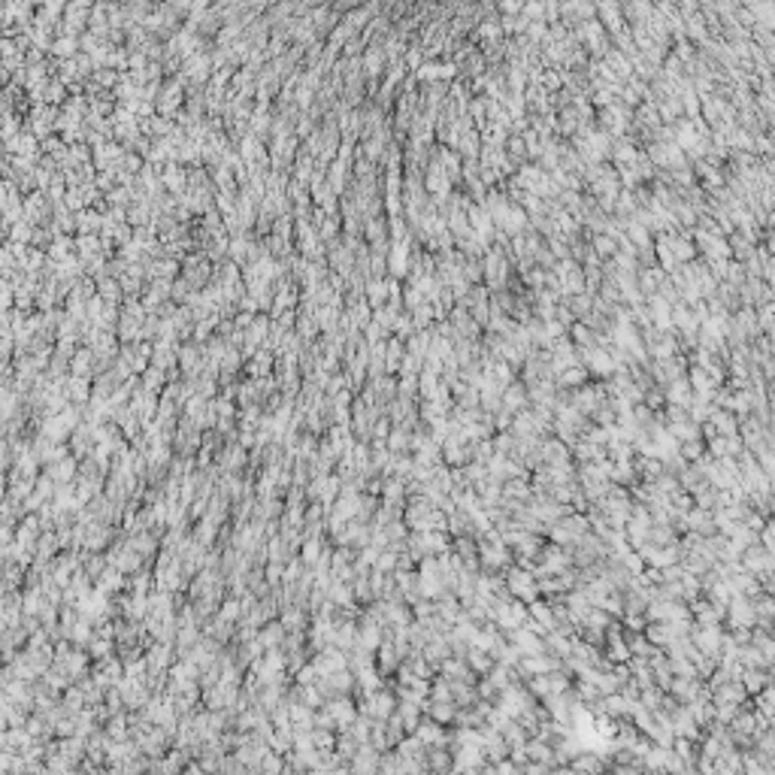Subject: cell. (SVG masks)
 Here are the masks:
<instances>
[{
  "mask_svg": "<svg viewBox=\"0 0 775 775\" xmlns=\"http://www.w3.org/2000/svg\"><path fill=\"white\" fill-rule=\"evenodd\" d=\"M415 736L427 748H448V742H452V730L443 724H436L430 715H421V721H418V727H415Z\"/></svg>",
  "mask_w": 775,
  "mask_h": 775,
  "instance_id": "8992f818",
  "label": "cell"
},
{
  "mask_svg": "<svg viewBox=\"0 0 775 775\" xmlns=\"http://www.w3.org/2000/svg\"><path fill=\"white\" fill-rule=\"evenodd\" d=\"M663 388V397H666V403H672V406H690V400H694V391H690V385H688V376H681V379H670V382L666 385H660Z\"/></svg>",
  "mask_w": 775,
  "mask_h": 775,
  "instance_id": "8fae6325",
  "label": "cell"
},
{
  "mask_svg": "<svg viewBox=\"0 0 775 775\" xmlns=\"http://www.w3.org/2000/svg\"><path fill=\"white\" fill-rule=\"evenodd\" d=\"M594 246H597V252H599V255H612V252H615V242H612V237H597V240H594Z\"/></svg>",
  "mask_w": 775,
  "mask_h": 775,
  "instance_id": "74e56055",
  "label": "cell"
},
{
  "mask_svg": "<svg viewBox=\"0 0 775 775\" xmlns=\"http://www.w3.org/2000/svg\"><path fill=\"white\" fill-rule=\"evenodd\" d=\"M478 545V564H482V573H497V569H506L512 564V549L500 539L497 530H485V533L476 536Z\"/></svg>",
  "mask_w": 775,
  "mask_h": 775,
  "instance_id": "6da1fadb",
  "label": "cell"
},
{
  "mask_svg": "<svg viewBox=\"0 0 775 775\" xmlns=\"http://www.w3.org/2000/svg\"><path fill=\"white\" fill-rule=\"evenodd\" d=\"M328 712H330V718H333V724L339 727V730H348V724H352L354 718H358V712H354V703L348 700V697L343 694V697H333V703L328 705Z\"/></svg>",
  "mask_w": 775,
  "mask_h": 775,
  "instance_id": "4fadbf2b",
  "label": "cell"
},
{
  "mask_svg": "<svg viewBox=\"0 0 775 775\" xmlns=\"http://www.w3.org/2000/svg\"><path fill=\"white\" fill-rule=\"evenodd\" d=\"M500 736H503V739H506V745H509V748H521L524 742L530 739V733L524 730V727H521V724H518V721H515V718H509L506 724L500 727Z\"/></svg>",
  "mask_w": 775,
  "mask_h": 775,
  "instance_id": "4316f807",
  "label": "cell"
},
{
  "mask_svg": "<svg viewBox=\"0 0 775 775\" xmlns=\"http://www.w3.org/2000/svg\"><path fill=\"white\" fill-rule=\"evenodd\" d=\"M409 443H412V433H409L406 427H400V424H394L391 433L385 436L388 452H409Z\"/></svg>",
  "mask_w": 775,
  "mask_h": 775,
  "instance_id": "4dcf8cb0",
  "label": "cell"
},
{
  "mask_svg": "<svg viewBox=\"0 0 775 775\" xmlns=\"http://www.w3.org/2000/svg\"><path fill=\"white\" fill-rule=\"evenodd\" d=\"M757 615H754V606H751V599L745 594H733L730 603H727L724 609V624L736 630V627H754Z\"/></svg>",
  "mask_w": 775,
  "mask_h": 775,
  "instance_id": "5b68a950",
  "label": "cell"
},
{
  "mask_svg": "<svg viewBox=\"0 0 775 775\" xmlns=\"http://www.w3.org/2000/svg\"><path fill=\"white\" fill-rule=\"evenodd\" d=\"M751 645H754L757 651H761V655L769 660V663H775V642H772V636H769V630H763V627H751Z\"/></svg>",
  "mask_w": 775,
  "mask_h": 775,
  "instance_id": "83f0119b",
  "label": "cell"
},
{
  "mask_svg": "<svg viewBox=\"0 0 775 775\" xmlns=\"http://www.w3.org/2000/svg\"><path fill=\"white\" fill-rule=\"evenodd\" d=\"M379 655H376V670H379V675H385V679H391L394 672H397V666H400V655H397V648H394V642L391 639H382L379 642Z\"/></svg>",
  "mask_w": 775,
  "mask_h": 775,
  "instance_id": "7c38bea8",
  "label": "cell"
},
{
  "mask_svg": "<svg viewBox=\"0 0 775 775\" xmlns=\"http://www.w3.org/2000/svg\"><path fill=\"white\" fill-rule=\"evenodd\" d=\"M463 660H467V666H469V670H473L476 675H488V670H491L493 663H497V660H493L488 651H482V648H467Z\"/></svg>",
  "mask_w": 775,
  "mask_h": 775,
  "instance_id": "d4e9b609",
  "label": "cell"
},
{
  "mask_svg": "<svg viewBox=\"0 0 775 775\" xmlns=\"http://www.w3.org/2000/svg\"><path fill=\"white\" fill-rule=\"evenodd\" d=\"M382 500L385 503H403L406 500V485L400 476H382Z\"/></svg>",
  "mask_w": 775,
  "mask_h": 775,
  "instance_id": "603a6c76",
  "label": "cell"
},
{
  "mask_svg": "<svg viewBox=\"0 0 775 775\" xmlns=\"http://www.w3.org/2000/svg\"><path fill=\"white\" fill-rule=\"evenodd\" d=\"M315 742H318V745H321V748H330V745H337V742H333V736H330L328 730H324V733H315Z\"/></svg>",
  "mask_w": 775,
  "mask_h": 775,
  "instance_id": "f35d334b",
  "label": "cell"
},
{
  "mask_svg": "<svg viewBox=\"0 0 775 775\" xmlns=\"http://www.w3.org/2000/svg\"><path fill=\"white\" fill-rule=\"evenodd\" d=\"M612 621H615V618H612V615H609V612H606V609H599V606H591V609H588V612H584V618H582V624H579V627H591V630H603V633H606V627H609V624H612Z\"/></svg>",
  "mask_w": 775,
  "mask_h": 775,
  "instance_id": "f546056e",
  "label": "cell"
},
{
  "mask_svg": "<svg viewBox=\"0 0 775 775\" xmlns=\"http://www.w3.org/2000/svg\"><path fill=\"white\" fill-rule=\"evenodd\" d=\"M566 769L569 772H603V769H609V761H603L594 751H579L575 757H569Z\"/></svg>",
  "mask_w": 775,
  "mask_h": 775,
  "instance_id": "5bb4252c",
  "label": "cell"
},
{
  "mask_svg": "<svg viewBox=\"0 0 775 775\" xmlns=\"http://www.w3.org/2000/svg\"><path fill=\"white\" fill-rule=\"evenodd\" d=\"M754 458H757V467H761L763 473L772 478V473H775V458H772V448H763V452H757Z\"/></svg>",
  "mask_w": 775,
  "mask_h": 775,
  "instance_id": "8d00e7d4",
  "label": "cell"
},
{
  "mask_svg": "<svg viewBox=\"0 0 775 775\" xmlns=\"http://www.w3.org/2000/svg\"><path fill=\"white\" fill-rule=\"evenodd\" d=\"M394 709H397V697H394V690L385 685V688L373 690V694H363L358 712H361V715H367V718H373V721H385Z\"/></svg>",
  "mask_w": 775,
  "mask_h": 775,
  "instance_id": "277c9868",
  "label": "cell"
},
{
  "mask_svg": "<svg viewBox=\"0 0 775 775\" xmlns=\"http://www.w3.org/2000/svg\"><path fill=\"white\" fill-rule=\"evenodd\" d=\"M424 763L433 772H452V751L448 748H427L424 751Z\"/></svg>",
  "mask_w": 775,
  "mask_h": 775,
  "instance_id": "484cf974",
  "label": "cell"
},
{
  "mask_svg": "<svg viewBox=\"0 0 775 775\" xmlns=\"http://www.w3.org/2000/svg\"><path fill=\"white\" fill-rule=\"evenodd\" d=\"M421 370H424V358H421V354L406 352V354H403V361H400V367H397V376H418Z\"/></svg>",
  "mask_w": 775,
  "mask_h": 775,
  "instance_id": "836d02e7",
  "label": "cell"
},
{
  "mask_svg": "<svg viewBox=\"0 0 775 775\" xmlns=\"http://www.w3.org/2000/svg\"><path fill=\"white\" fill-rule=\"evenodd\" d=\"M454 712H458V705H454V703L430 700V705H427V712H424V715H430L436 724H443V727H452L454 724Z\"/></svg>",
  "mask_w": 775,
  "mask_h": 775,
  "instance_id": "cb8c5ba5",
  "label": "cell"
},
{
  "mask_svg": "<svg viewBox=\"0 0 775 775\" xmlns=\"http://www.w3.org/2000/svg\"><path fill=\"white\" fill-rule=\"evenodd\" d=\"M739 564L742 569H748V573H766V569H775V558L769 549H763L761 542H751L745 551L739 554Z\"/></svg>",
  "mask_w": 775,
  "mask_h": 775,
  "instance_id": "52a82bcc",
  "label": "cell"
},
{
  "mask_svg": "<svg viewBox=\"0 0 775 775\" xmlns=\"http://www.w3.org/2000/svg\"><path fill=\"white\" fill-rule=\"evenodd\" d=\"M709 421L715 424V430H718V436H736V433H739V418H736L730 409H712V415H709Z\"/></svg>",
  "mask_w": 775,
  "mask_h": 775,
  "instance_id": "2e32d148",
  "label": "cell"
},
{
  "mask_svg": "<svg viewBox=\"0 0 775 775\" xmlns=\"http://www.w3.org/2000/svg\"><path fill=\"white\" fill-rule=\"evenodd\" d=\"M739 681L748 690V697H754L763 685H772V670H742Z\"/></svg>",
  "mask_w": 775,
  "mask_h": 775,
  "instance_id": "7402d4cb",
  "label": "cell"
},
{
  "mask_svg": "<svg viewBox=\"0 0 775 775\" xmlns=\"http://www.w3.org/2000/svg\"><path fill=\"white\" fill-rule=\"evenodd\" d=\"M736 660H739L742 666H745V670H772V663L769 660H766L761 651L754 648V645H739V648H736Z\"/></svg>",
  "mask_w": 775,
  "mask_h": 775,
  "instance_id": "d6986e66",
  "label": "cell"
},
{
  "mask_svg": "<svg viewBox=\"0 0 775 775\" xmlns=\"http://www.w3.org/2000/svg\"><path fill=\"white\" fill-rule=\"evenodd\" d=\"M530 497H533V488H530V478L515 476V478H506V482H503V497H500V500H515V503H527Z\"/></svg>",
  "mask_w": 775,
  "mask_h": 775,
  "instance_id": "9a60e30c",
  "label": "cell"
},
{
  "mask_svg": "<svg viewBox=\"0 0 775 775\" xmlns=\"http://www.w3.org/2000/svg\"><path fill=\"white\" fill-rule=\"evenodd\" d=\"M524 618H527V603H521V599L509 597V599H493L491 606V624L497 630H503V633H509V630L521 627Z\"/></svg>",
  "mask_w": 775,
  "mask_h": 775,
  "instance_id": "7a4b0ae2",
  "label": "cell"
},
{
  "mask_svg": "<svg viewBox=\"0 0 775 775\" xmlns=\"http://www.w3.org/2000/svg\"><path fill=\"white\" fill-rule=\"evenodd\" d=\"M527 615L536 621V624L545 627V633L554 630V609H551V603L545 597H536L533 603H527Z\"/></svg>",
  "mask_w": 775,
  "mask_h": 775,
  "instance_id": "ac0fdd59",
  "label": "cell"
},
{
  "mask_svg": "<svg viewBox=\"0 0 775 775\" xmlns=\"http://www.w3.org/2000/svg\"><path fill=\"white\" fill-rule=\"evenodd\" d=\"M542 536L536 533H524L518 542L512 545V558H530V560H539V551H542Z\"/></svg>",
  "mask_w": 775,
  "mask_h": 775,
  "instance_id": "ffe728a7",
  "label": "cell"
},
{
  "mask_svg": "<svg viewBox=\"0 0 775 775\" xmlns=\"http://www.w3.org/2000/svg\"><path fill=\"white\" fill-rule=\"evenodd\" d=\"M685 527H688V533H697V536H712V533H718V530H715V518H712V509H700V506L688 509Z\"/></svg>",
  "mask_w": 775,
  "mask_h": 775,
  "instance_id": "9c48e42d",
  "label": "cell"
},
{
  "mask_svg": "<svg viewBox=\"0 0 775 775\" xmlns=\"http://www.w3.org/2000/svg\"><path fill=\"white\" fill-rule=\"evenodd\" d=\"M503 579H506L509 594H512L515 599H521V603H533V599L539 597V584H536V579H533V573H530V569H521V566L509 564L503 569Z\"/></svg>",
  "mask_w": 775,
  "mask_h": 775,
  "instance_id": "3957f363",
  "label": "cell"
},
{
  "mask_svg": "<svg viewBox=\"0 0 775 775\" xmlns=\"http://www.w3.org/2000/svg\"><path fill=\"white\" fill-rule=\"evenodd\" d=\"M724 703H733V705H745L748 703V690L742 688L739 679L712 688V705H724Z\"/></svg>",
  "mask_w": 775,
  "mask_h": 775,
  "instance_id": "ba28073f",
  "label": "cell"
},
{
  "mask_svg": "<svg viewBox=\"0 0 775 775\" xmlns=\"http://www.w3.org/2000/svg\"><path fill=\"white\" fill-rule=\"evenodd\" d=\"M524 751H527L530 761H542V763H549V766H551V772H554V748L549 745V742H542L539 736H530V739L524 742Z\"/></svg>",
  "mask_w": 775,
  "mask_h": 775,
  "instance_id": "44dd1931",
  "label": "cell"
},
{
  "mask_svg": "<svg viewBox=\"0 0 775 775\" xmlns=\"http://www.w3.org/2000/svg\"><path fill=\"white\" fill-rule=\"evenodd\" d=\"M703 452H705V443H703V439H685V443H679V454H681V458H685L688 463H694Z\"/></svg>",
  "mask_w": 775,
  "mask_h": 775,
  "instance_id": "e575fe53",
  "label": "cell"
},
{
  "mask_svg": "<svg viewBox=\"0 0 775 775\" xmlns=\"http://www.w3.org/2000/svg\"><path fill=\"white\" fill-rule=\"evenodd\" d=\"M679 584H681V599H685V603H690V599H697L703 594V588H700V575H694V573H681V579H679Z\"/></svg>",
  "mask_w": 775,
  "mask_h": 775,
  "instance_id": "d6a6232c",
  "label": "cell"
},
{
  "mask_svg": "<svg viewBox=\"0 0 775 775\" xmlns=\"http://www.w3.org/2000/svg\"><path fill=\"white\" fill-rule=\"evenodd\" d=\"M599 609H606L612 618H621V615H624V597H621V591H612V594L599 603Z\"/></svg>",
  "mask_w": 775,
  "mask_h": 775,
  "instance_id": "d590c367",
  "label": "cell"
},
{
  "mask_svg": "<svg viewBox=\"0 0 775 775\" xmlns=\"http://www.w3.org/2000/svg\"><path fill=\"white\" fill-rule=\"evenodd\" d=\"M394 751H397V757H424V751H427V745H424L421 739H418L415 733H406L403 739L394 745Z\"/></svg>",
  "mask_w": 775,
  "mask_h": 775,
  "instance_id": "f1b7e54d",
  "label": "cell"
},
{
  "mask_svg": "<svg viewBox=\"0 0 775 775\" xmlns=\"http://www.w3.org/2000/svg\"><path fill=\"white\" fill-rule=\"evenodd\" d=\"M666 660H670V672L679 675V679H694V675H697L690 657H685V655H666ZM697 679H700V675H697Z\"/></svg>",
  "mask_w": 775,
  "mask_h": 775,
  "instance_id": "1f68e13d",
  "label": "cell"
},
{
  "mask_svg": "<svg viewBox=\"0 0 775 775\" xmlns=\"http://www.w3.org/2000/svg\"><path fill=\"white\" fill-rule=\"evenodd\" d=\"M500 406L506 409V412H521V409H527L530 406V397H527V385L524 382H518V379H515L512 385H506L503 388V394H500Z\"/></svg>",
  "mask_w": 775,
  "mask_h": 775,
  "instance_id": "30bf717a",
  "label": "cell"
},
{
  "mask_svg": "<svg viewBox=\"0 0 775 775\" xmlns=\"http://www.w3.org/2000/svg\"><path fill=\"white\" fill-rule=\"evenodd\" d=\"M642 633H645V639H648L651 645H657V648H666V645H670V642L675 639L672 627L666 624V621H648Z\"/></svg>",
  "mask_w": 775,
  "mask_h": 775,
  "instance_id": "e0dca14e",
  "label": "cell"
}]
</instances>
